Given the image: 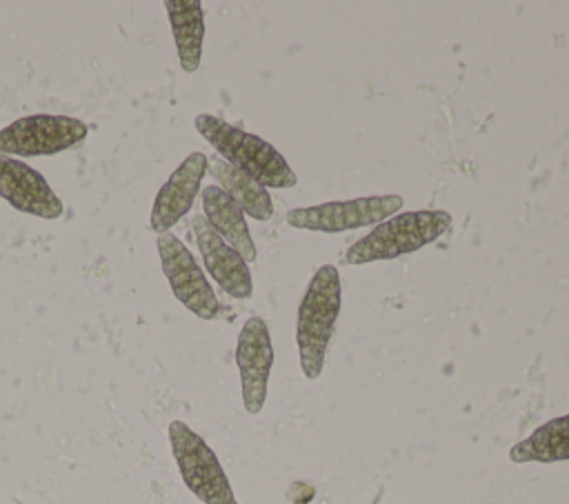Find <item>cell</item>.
Returning <instances> with one entry per match:
<instances>
[{
    "mask_svg": "<svg viewBox=\"0 0 569 504\" xmlns=\"http://www.w3.org/2000/svg\"><path fill=\"white\" fill-rule=\"evenodd\" d=\"M202 209H204L202 215L213 226V231L231 249H236L247 264L258 258L242 209L218 184H209L202 189Z\"/></svg>",
    "mask_w": 569,
    "mask_h": 504,
    "instance_id": "obj_12",
    "label": "cell"
},
{
    "mask_svg": "<svg viewBox=\"0 0 569 504\" xmlns=\"http://www.w3.org/2000/svg\"><path fill=\"white\" fill-rule=\"evenodd\" d=\"M509 460L516 464H525V462L551 464V462L569 460V413L545 422L529 437L513 444L509 448Z\"/></svg>",
    "mask_w": 569,
    "mask_h": 504,
    "instance_id": "obj_15",
    "label": "cell"
},
{
    "mask_svg": "<svg viewBox=\"0 0 569 504\" xmlns=\"http://www.w3.org/2000/svg\"><path fill=\"white\" fill-rule=\"evenodd\" d=\"M158 255L171 293L200 320H213L220 311L218 298L184 242L169 231L160 233Z\"/></svg>",
    "mask_w": 569,
    "mask_h": 504,
    "instance_id": "obj_7",
    "label": "cell"
},
{
    "mask_svg": "<svg viewBox=\"0 0 569 504\" xmlns=\"http://www.w3.org/2000/svg\"><path fill=\"white\" fill-rule=\"evenodd\" d=\"M236 366L240 371V389L247 413L258 415L267 400V382L273 366V346L269 326L262 317L251 315L244 320L238 344H236Z\"/></svg>",
    "mask_w": 569,
    "mask_h": 504,
    "instance_id": "obj_8",
    "label": "cell"
},
{
    "mask_svg": "<svg viewBox=\"0 0 569 504\" xmlns=\"http://www.w3.org/2000/svg\"><path fill=\"white\" fill-rule=\"evenodd\" d=\"M176 51L182 71L193 73L202 60L204 40V11L200 0H167L164 2Z\"/></svg>",
    "mask_w": 569,
    "mask_h": 504,
    "instance_id": "obj_13",
    "label": "cell"
},
{
    "mask_svg": "<svg viewBox=\"0 0 569 504\" xmlns=\"http://www.w3.org/2000/svg\"><path fill=\"white\" fill-rule=\"evenodd\" d=\"M87 135L89 127L78 118L33 113L0 129V155H56L78 147Z\"/></svg>",
    "mask_w": 569,
    "mask_h": 504,
    "instance_id": "obj_5",
    "label": "cell"
},
{
    "mask_svg": "<svg viewBox=\"0 0 569 504\" xmlns=\"http://www.w3.org/2000/svg\"><path fill=\"white\" fill-rule=\"evenodd\" d=\"M342 304L340 275L333 264H322L311 275L296 315V344L307 380L322 373L327 349Z\"/></svg>",
    "mask_w": 569,
    "mask_h": 504,
    "instance_id": "obj_2",
    "label": "cell"
},
{
    "mask_svg": "<svg viewBox=\"0 0 569 504\" xmlns=\"http://www.w3.org/2000/svg\"><path fill=\"white\" fill-rule=\"evenodd\" d=\"M207 171L218 180V187L253 220L267 222L273 215V202L269 191L251 175L231 167L220 155L207 158Z\"/></svg>",
    "mask_w": 569,
    "mask_h": 504,
    "instance_id": "obj_14",
    "label": "cell"
},
{
    "mask_svg": "<svg viewBox=\"0 0 569 504\" xmlns=\"http://www.w3.org/2000/svg\"><path fill=\"white\" fill-rule=\"evenodd\" d=\"M193 235L200 249V255L204 260V266L209 275L218 282V286L238 300L251 298L253 293V282H251V271L249 264L240 258L236 249H231L207 222L204 215H193L191 220Z\"/></svg>",
    "mask_w": 569,
    "mask_h": 504,
    "instance_id": "obj_11",
    "label": "cell"
},
{
    "mask_svg": "<svg viewBox=\"0 0 569 504\" xmlns=\"http://www.w3.org/2000/svg\"><path fill=\"white\" fill-rule=\"evenodd\" d=\"M0 198L11 209L44 220H58L64 211L62 200L42 173L11 155H0Z\"/></svg>",
    "mask_w": 569,
    "mask_h": 504,
    "instance_id": "obj_9",
    "label": "cell"
},
{
    "mask_svg": "<svg viewBox=\"0 0 569 504\" xmlns=\"http://www.w3.org/2000/svg\"><path fill=\"white\" fill-rule=\"evenodd\" d=\"M169 444L187 488L204 504H238L213 448L182 420L169 424Z\"/></svg>",
    "mask_w": 569,
    "mask_h": 504,
    "instance_id": "obj_4",
    "label": "cell"
},
{
    "mask_svg": "<svg viewBox=\"0 0 569 504\" xmlns=\"http://www.w3.org/2000/svg\"><path fill=\"white\" fill-rule=\"evenodd\" d=\"M451 224V215L440 209L405 211L389 218L371 233L360 238L347 249L345 260L349 264H365L376 260H393L405 253H413L429 242H436Z\"/></svg>",
    "mask_w": 569,
    "mask_h": 504,
    "instance_id": "obj_3",
    "label": "cell"
},
{
    "mask_svg": "<svg viewBox=\"0 0 569 504\" xmlns=\"http://www.w3.org/2000/svg\"><path fill=\"white\" fill-rule=\"evenodd\" d=\"M196 131L227 160L231 167L251 175L264 189H289L296 187L298 178L287 164L282 153L256 133H249L227 120L198 113L193 118Z\"/></svg>",
    "mask_w": 569,
    "mask_h": 504,
    "instance_id": "obj_1",
    "label": "cell"
},
{
    "mask_svg": "<svg viewBox=\"0 0 569 504\" xmlns=\"http://www.w3.org/2000/svg\"><path fill=\"white\" fill-rule=\"evenodd\" d=\"M402 198L391 195H369L340 202H322L313 206L291 209L287 213V224L293 229H309L320 233H340L349 229H360L369 224H380L402 206Z\"/></svg>",
    "mask_w": 569,
    "mask_h": 504,
    "instance_id": "obj_6",
    "label": "cell"
},
{
    "mask_svg": "<svg viewBox=\"0 0 569 504\" xmlns=\"http://www.w3.org/2000/svg\"><path fill=\"white\" fill-rule=\"evenodd\" d=\"M207 173V155L202 151L189 153L169 175V180L160 187L156 193L153 206H151V231L167 233L178 220H182L189 209L193 206V200L200 191V182Z\"/></svg>",
    "mask_w": 569,
    "mask_h": 504,
    "instance_id": "obj_10",
    "label": "cell"
}]
</instances>
